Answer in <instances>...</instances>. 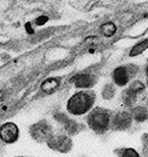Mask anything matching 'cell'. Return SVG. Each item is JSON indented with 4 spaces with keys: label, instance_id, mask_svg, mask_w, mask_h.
I'll use <instances>...</instances> for the list:
<instances>
[{
    "label": "cell",
    "instance_id": "1",
    "mask_svg": "<svg viewBox=\"0 0 148 157\" xmlns=\"http://www.w3.org/2000/svg\"><path fill=\"white\" fill-rule=\"evenodd\" d=\"M96 95L92 90H81L74 93L66 103V110L75 117L86 114L93 108Z\"/></svg>",
    "mask_w": 148,
    "mask_h": 157
},
{
    "label": "cell",
    "instance_id": "2",
    "mask_svg": "<svg viewBox=\"0 0 148 157\" xmlns=\"http://www.w3.org/2000/svg\"><path fill=\"white\" fill-rule=\"evenodd\" d=\"M112 118V111L110 109L97 106L88 112L85 121L91 131L96 134L103 135L111 128Z\"/></svg>",
    "mask_w": 148,
    "mask_h": 157
},
{
    "label": "cell",
    "instance_id": "3",
    "mask_svg": "<svg viewBox=\"0 0 148 157\" xmlns=\"http://www.w3.org/2000/svg\"><path fill=\"white\" fill-rule=\"evenodd\" d=\"M29 133L31 138L37 143H47L48 140L54 135L53 127L47 119H40L30 127Z\"/></svg>",
    "mask_w": 148,
    "mask_h": 157
},
{
    "label": "cell",
    "instance_id": "4",
    "mask_svg": "<svg viewBox=\"0 0 148 157\" xmlns=\"http://www.w3.org/2000/svg\"><path fill=\"white\" fill-rule=\"evenodd\" d=\"M138 71H139L138 65L133 63L125 64L116 67L112 74V78L115 86L118 87L127 86L132 78H134L137 76Z\"/></svg>",
    "mask_w": 148,
    "mask_h": 157
},
{
    "label": "cell",
    "instance_id": "5",
    "mask_svg": "<svg viewBox=\"0 0 148 157\" xmlns=\"http://www.w3.org/2000/svg\"><path fill=\"white\" fill-rule=\"evenodd\" d=\"M52 151L66 154L73 149V140L67 134H54L46 143Z\"/></svg>",
    "mask_w": 148,
    "mask_h": 157
},
{
    "label": "cell",
    "instance_id": "6",
    "mask_svg": "<svg viewBox=\"0 0 148 157\" xmlns=\"http://www.w3.org/2000/svg\"><path fill=\"white\" fill-rule=\"evenodd\" d=\"M20 139V128L12 121L4 122L0 125V140L5 144H14Z\"/></svg>",
    "mask_w": 148,
    "mask_h": 157
},
{
    "label": "cell",
    "instance_id": "7",
    "mask_svg": "<svg viewBox=\"0 0 148 157\" xmlns=\"http://www.w3.org/2000/svg\"><path fill=\"white\" fill-rule=\"evenodd\" d=\"M133 121H134L130 112L118 111L113 115L111 128L115 131H126L131 128Z\"/></svg>",
    "mask_w": 148,
    "mask_h": 157
},
{
    "label": "cell",
    "instance_id": "8",
    "mask_svg": "<svg viewBox=\"0 0 148 157\" xmlns=\"http://www.w3.org/2000/svg\"><path fill=\"white\" fill-rule=\"evenodd\" d=\"M54 118L56 119V121H58L59 124L63 125V128H64L66 134L68 136H75V135H77L80 132L81 128H82L76 121L68 117L65 113H62V112L55 113Z\"/></svg>",
    "mask_w": 148,
    "mask_h": 157
},
{
    "label": "cell",
    "instance_id": "9",
    "mask_svg": "<svg viewBox=\"0 0 148 157\" xmlns=\"http://www.w3.org/2000/svg\"><path fill=\"white\" fill-rule=\"evenodd\" d=\"M71 82L73 83L74 87L77 89L89 90L96 83V78L91 74H78L72 78Z\"/></svg>",
    "mask_w": 148,
    "mask_h": 157
},
{
    "label": "cell",
    "instance_id": "10",
    "mask_svg": "<svg viewBox=\"0 0 148 157\" xmlns=\"http://www.w3.org/2000/svg\"><path fill=\"white\" fill-rule=\"evenodd\" d=\"M60 86H61V78L57 77H52L46 78L45 81L41 84V92L45 95H51V94L55 93L57 91Z\"/></svg>",
    "mask_w": 148,
    "mask_h": 157
},
{
    "label": "cell",
    "instance_id": "11",
    "mask_svg": "<svg viewBox=\"0 0 148 157\" xmlns=\"http://www.w3.org/2000/svg\"><path fill=\"white\" fill-rule=\"evenodd\" d=\"M130 113L133 121L137 122H144L148 121V108L145 106H134V107H132Z\"/></svg>",
    "mask_w": 148,
    "mask_h": 157
},
{
    "label": "cell",
    "instance_id": "12",
    "mask_svg": "<svg viewBox=\"0 0 148 157\" xmlns=\"http://www.w3.org/2000/svg\"><path fill=\"white\" fill-rule=\"evenodd\" d=\"M138 95L135 94L133 91H131L129 88L123 90V92L121 94V99L123 101V104L127 107H134V105L137 102Z\"/></svg>",
    "mask_w": 148,
    "mask_h": 157
},
{
    "label": "cell",
    "instance_id": "13",
    "mask_svg": "<svg viewBox=\"0 0 148 157\" xmlns=\"http://www.w3.org/2000/svg\"><path fill=\"white\" fill-rule=\"evenodd\" d=\"M147 49H148V39H144L142 41H140L139 43L135 44L132 47V49L129 52V55H130V57H135V56L142 54Z\"/></svg>",
    "mask_w": 148,
    "mask_h": 157
},
{
    "label": "cell",
    "instance_id": "14",
    "mask_svg": "<svg viewBox=\"0 0 148 157\" xmlns=\"http://www.w3.org/2000/svg\"><path fill=\"white\" fill-rule=\"evenodd\" d=\"M117 32V26L114 23H105L99 27V33L106 38H111Z\"/></svg>",
    "mask_w": 148,
    "mask_h": 157
},
{
    "label": "cell",
    "instance_id": "15",
    "mask_svg": "<svg viewBox=\"0 0 148 157\" xmlns=\"http://www.w3.org/2000/svg\"><path fill=\"white\" fill-rule=\"evenodd\" d=\"M116 95V87L114 84H106L102 90V97L105 100H111Z\"/></svg>",
    "mask_w": 148,
    "mask_h": 157
},
{
    "label": "cell",
    "instance_id": "16",
    "mask_svg": "<svg viewBox=\"0 0 148 157\" xmlns=\"http://www.w3.org/2000/svg\"><path fill=\"white\" fill-rule=\"evenodd\" d=\"M128 88L131 91H133L135 94L139 95V94L143 93L144 91H145L146 86L141 81H133V82H131V83L129 84V87Z\"/></svg>",
    "mask_w": 148,
    "mask_h": 157
},
{
    "label": "cell",
    "instance_id": "17",
    "mask_svg": "<svg viewBox=\"0 0 148 157\" xmlns=\"http://www.w3.org/2000/svg\"><path fill=\"white\" fill-rule=\"evenodd\" d=\"M120 157H141L139 152L134 148H124L122 149V152Z\"/></svg>",
    "mask_w": 148,
    "mask_h": 157
},
{
    "label": "cell",
    "instance_id": "18",
    "mask_svg": "<svg viewBox=\"0 0 148 157\" xmlns=\"http://www.w3.org/2000/svg\"><path fill=\"white\" fill-rule=\"evenodd\" d=\"M49 18L46 17V15H41V17H39L36 20V24L38 25V26H41V25H44L46 24L47 21H48Z\"/></svg>",
    "mask_w": 148,
    "mask_h": 157
},
{
    "label": "cell",
    "instance_id": "19",
    "mask_svg": "<svg viewBox=\"0 0 148 157\" xmlns=\"http://www.w3.org/2000/svg\"><path fill=\"white\" fill-rule=\"evenodd\" d=\"M146 82H147V87H148V65L146 67Z\"/></svg>",
    "mask_w": 148,
    "mask_h": 157
},
{
    "label": "cell",
    "instance_id": "20",
    "mask_svg": "<svg viewBox=\"0 0 148 157\" xmlns=\"http://www.w3.org/2000/svg\"><path fill=\"white\" fill-rule=\"evenodd\" d=\"M14 157H24V156H14Z\"/></svg>",
    "mask_w": 148,
    "mask_h": 157
}]
</instances>
